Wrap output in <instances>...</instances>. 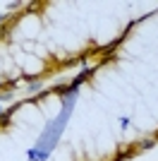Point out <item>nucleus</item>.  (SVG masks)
Segmentation results:
<instances>
[{
	"label": "nucleus",
	"instance_id": "f257e3e1",
	"mask_svg": "<svg viewBox=\"0 0 158 161\" xmlns=\"http://www.w3.org/2000/svg\"><path fill=\"white\" fill-rule=\"evenodd\" d=\"M72 106H74V94L67 96V101L63 103V113H60V116L43 130V135L38 137L36 149H31V159H38V161H46L48 159V154H50L53 147L58 144V139H60V135H63L67 120H70V116H72Z\"/></svg>",
	"mask_w": 158,
	"mask_h": 161
}]
</instances>
